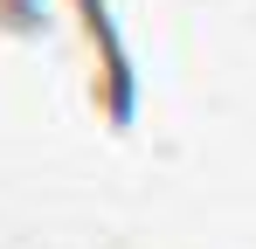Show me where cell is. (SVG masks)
Wrapping results in <instances>:
<instances>
[{"instance_id": "1", "label": "cell", "mask_w": 256, "mask_h": 249, "mask_svg": "<svg viewBox=\"0 0 256 249\" xmlns=\"http://www.w3.org/2000/svg\"><path fill=\"white\" fill-rule=\"evenodd\" d=\"M70 14H76V42H84L90 111L104 118V132H132V111H138V70H132V48H125V35H118L111 0H70Z\"/></svg>"}]
</instances>
